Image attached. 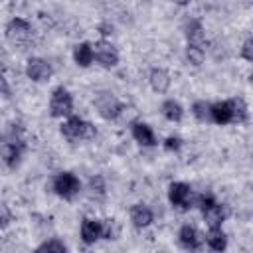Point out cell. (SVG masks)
<instances>
[{
    "label": "cell",
    "instance_id": "cell-1",
    "mask_svg": "<svg viewBox=\"0 0 253 253\" xmlns=\"http://www.w3.org/2000/svg\"><path fill=\"white\" fill-rule=\"evenodd\" d=\"M249 121V107L241 97L221 99L210 103V123L227 126V125H245Z\"/></svg>",
    "mask_w": 253,
    "mask_h": 253
},
{
    "label": "cell",
    "instance_id": "cell-21",
    "mask_svg": "<svg viewBox=\"0 0 253 253\" xmlns=\"http://www.w3.org/2000/svg\"><path fill=\"white\" fill-rule=\"evenodd\" d=\"M121 237V223L115 217H105L101 219V239L107 241H117Z\"/></svg>",
    "mask_w": 253,
    "mask_h": 253
},
{
    "label": "cell",
    "instance_id": "cell-24",
    "mask_svg": "<svg viewBox=\"0 0 253 253\" xmlns=\"http://www.w3.org/2000/svg\"><path fill=\"white\" fill-rule=\"evenodd\" d=\"M87 190H89V196L93 200H103L107 196V184H105V178L103 176H91L89 178V184H87Z\"/></svg>",
    "mask_w": 253,
    "mask_h": 253
},
{
    "label": "cell",
    "instance_id": "cell-16",
    "mask_svg": "<svg viewBox=\"0 0 253 253\" xmlns=\"http://www.w3.org/2000/svg\"><path fill=\"white\" fill-rule=\"evenodd\" d=\"M148 85L158 95L168 93V89L172 85V77H170L168 69H164V67H150V71H148Z\"/></svg>",
    "mask_w": 253,
    "mask_h": 253
},
{
    "label": "cell",
    "instance_id": "cell-26",
    "mask_svg": "<svg viewBox=\"0 0 253 253\" xmlns=\"http://www.w3.org/2000/svg\"><path fill=\"white\" fill-rule=\"evenodd\" d=\"M182 146H184V140H182V136H178V134H170V136H166V138L162 140V148H164L166 152H180Z\"/></svg>",
    "mask_w": 253,
    "mask_h": 253
},
{
    "label": "cell",
    "instance_id": "cell-6",
    "mask_svg": "<svg viewBox=\"0 0 253 253\" xmlns=\"http://www.w3.org/2000/svg\"><path fill=\"white\" fill-rule=\"evenodd\" d=\"M4 36L12 45H28L34 40V26L30 20L22 18V16H14L6 22L4 26Z\"/></svg>",
    "mask_w": 253,
    "mask_h": 253
},
{
    "label": "cell",
    "instance_id": "cell-3",
    "mask_svg": "<svg viewBox=\"0 0 253 253\" xmlns=\"http://www.w3.org/2000/svg\"><path fill=\"white\" fill-rule=\"evenodd\" d=\"M59 132L69 142H85V140H93L97 136V126L91 121H87V119H83V117L73 113L71 117L61 121Z\"/></svg>",
    "mask_w": 253,
    "mask_h": 253
},
{
    "label": "cell",
    "instance_id": "cell-22",
    "mask_svg": "<svg viewBox=\"0 0 253 253\" xmlns=\"http://www.w3.org/2000/svg\"><path fill=\"white\" fill-rule=\"evenodd\" d=\"M184 55H186V59H188L190 65L200 67V65L206 61V47H204V45L186 43V47H184Z\"/></svg>",
    "mask_w": 253,
    "mask_h": 253
},
{
    "label": "cell",
    "instance_id": "cell-8",
    "mask_svg": "<svg viewBox=\"0 0 253 253\" xmlns=\"http://www.w3.org/2000/svg\"><path fill=\"white\" fill-rule=\"evenodd\" d=\"M93 105H95L99 117L105 119V121H117L125 111V103L111 91L97 93L95 99H93Z\"/></svg>",
    "mask_w": 253,
    "mask_h": 253
},
{
    "label": "cell",
    "instance_id": "cell-19",
    "mask_svg": "<svg viewBox=\"0 0 253 253\" xmlns=\"http://www.w3.org/2000/svg\"><path fill=\"white\" fill-rule=\"evenodd\" d=\"M71 57H73V63L77 67H91L93 65V42H77L73 45V51H71Z\"/></svg>",
    "mask_w": 253,
    "mask_h": 253
},
{
    "label": "cell",
    "instance_id": "cell-28",
    "mask_svg": "<svg viewBox=\"0 0 253 253\" xmlns=\"http://www.w3.org/2000/svg\"><path fill=\"white\" fill-rule=\"evenodd\" d=\"M12 219H14L12 210H10V208H8L4 202H0V229L8 227V225L12 223Z\"/></svg>",
    "mask_w": 253,
    "mask_h": 253
},
{
    "label": "cell",
    "instance_id": "cell-20",
    "mask_svg": "<svg viewBox=\"0 0 253 253\" xmlns=\"http://www.w3.org/2000/svg\"><path fill=\"white\" fill-rule=\"evenodd\" d=\"M160 113L170 123H180L184 119V107H182V103L176 101V99H172V97H168V99H164L160 103Z\"/></svg>",
    "mask_w": 253,
    "mask_h": 253
},
{
    "label": "cell",
    "instance_id": "cell-27",
    "mask_svg": "<svg viewBox=\"0 0 253 253\" xmlns=\"http://www.w3.org/2000/svg\"><path fill=\"white\" fill-rule=\"evenodd\" d=\"M239 55H241L245 61H253V36H247V38H245V42L241 43Z\"/></svg>",
    "mask_w": 253,
    "mask_h": 253
},
{
    "label": "cell",
    "instance_id": "cell-23",
    "mask_svg": "<svg viewBox=\"0 0 253 253\" xmlns=\"http://www.w3.org/2000/svg\"><path fill=\"white\" fill-rule=\"evenodd\" d=\"M34 253H69V249H67V245H65L61 239L51 237V239L42 241V243L34 249Z\"/></svg>",
    "mask_w": 253,
    "mask_h": 253
},
{
    "label": "cell",
    "instance_id": "cell-10",
    "mask_svg": "<svg viewBox=\"0 0 253 253\" xmlns=\"http://www.w3.org/2000/svg\"><path fill=\"white\" fill-rule=\"evenodd\" d=\"M93 61L103 69H113L121 61V53L109 40L101 38L93 43Z\"/></svg>",
    "mask_w": 253,
    "mask_h": 253
},
{
    "label": "cell",
    "instance_id": "cell-11",
    "mask_svg": "<svg viewBox=\"0 0 253 253\" xmlns=\"http://www.w3.org/2000/svg\"><path fill=\"white\" fill-rule=\"evenodd\" d=\"M24 73L34 83H45L53 77V65L45 57L32 55V57H28V61L24 65Z\"/></svg>",
    "mask_w": 253,
    "mask_h": 253
},
{
    "label": "cell",
    "instance_id": "cell-30",
    "mask_svg": "<svg viewBox=\"0 0 253 253\" xmlns=\"http://www.w3.org/2000/svg\"><path fill=\"white\" fill-rule=\"evenodd\" d=\"M99 30H101V36H103V40H107V36H111V34H113V26H111L109 22H103V24L99 26Z\"/></svg>",
    "mask_w": 253,
    "mask_h": 253
},
{
    "label": "cell",
    "instance_id": "cell-7",
    "mask_svg": "<svg viewBox=\"0 0 253 253\" xmlns=\"http://www.w3.org/2000/svg\"><path fill=\"white\" fill-rule=\"evenodd\" d=\"M73 107H75V101H73V95L67 87L63 85H57L51 89V95H49V115L53 119H67L73 115Z\"/></svg>",
    "mask_w": 253,
    "mask_h": 253
},
{
    "label": "cell",
    "instance_id": "cell-13",
    "mask_svg": "<svg viewBox=\"0 0 253 253\" xmlns=\"http://www.w3.org/2000/svg\"><path fill=\"white\" fill-rule=\"evenodd\" d=\"M182 32H184L186 43H194V45H204L206 43V28H204L200 18H196V16L184 18Z\"/></svg>",
    "mask_w": 253,
    "mask_h": 253
},
{
    "label": "cell",
    "instance_id": "cell-15",
    "mask_svg": "<svg viewBox=\"0 0 253 253\" xmlns=\"http://www.w3.org/2000/svg\"><path fill=\"white\" fill-rule=\"evenodd\" d=\"M128 217H130L132 227H136V229H146V227H150L154 223V211L144 202L132 204L130 210H128Z\"/></svg>",
    "mask_w": 253,
    "mask_h": 253
},
{
    "label": "cell",
    "instance_id": "cell-5",
    "mask_svg": "<svg viewBox=\"0 0 253 253\" xmlns=\"http://www.w3.org/2000/svg\"><path fill=\"white\" fill-rule=\"evenodd\" d=\"M81 188H83V186H81L79 176H77L75 172H71V170H61V172H57V174L51 178V192H53L57 198L65 200V202L75 200V198L79 196Z\"/></svg>",
    "mask_w": 253,
    "mask_h": 253
},
{
    "label": "cell",
    "instance_id": "cell-2",
    "mask_svg": "<svg viewBox=\"0 0 253 253\" xmlns=\"http://www.w3.org/2000/svg\"><path fill=\"white\" fill-rule=\"evenodd\" d=\"M26 138H24V132L22 128L16 125H12V128L8 130V134L4 136L2 144H0V160L4 162V166L8 170H16L22 160H24V154H26Z\"/></svg>",
    "mask_w": 253,
    "mask_h": 253
},
{
    "label": "cell",
    "instance_id": "cell-25",
    "mask_svg": "<svg viewBox=\"0 0 253 253\" xmlns=\"http://www.w3.org/2000/svg\"><path fill=\"white\" fill-rule=\"evenodd\" d=\"M190 113H192V117H194L196 121H200V123H210V101H206V99L194 101L192 107H190Z\"/></svg>",
    "mask_w": 253,
    "mask_h": 253
},
{
    "label": "cell",
    "instance_id": "cell-14",
    "mask_svg": "<svg viewBox=\"0 0 253 253\" xmlns=\"http://www.w3.org/2000/svg\"><path fill=\"white\" fill-rule=\"evenodd\" d=\"M130 134H132L134 142L140 144L142 148H154L158 144L154 128L148 123H144V121H132L130 123Z\"/></svg>",
    "mask_w": 253,
    "mask_h": 253
},
{
    "label": "cell",
    "instance_id": "cell-4",
    "mask_svg": "<svg viewBox=\"0 0 253 253\" xmlns=\"http://www.w3.org/2000/svg\"><path fill=\"white\" fill-rule=\"evenodd\" d=\"M194 206L200 210V213H202L204 221L208 223V227H221L223 221L229 215L227 206L221 204V202H217L211 194H200V196H196V204Z\"/></svg>",
    "mask_w": 253,
    "mask_h": 253
},
{
    "label": "cell",
    "instance_id": "cell-12",
    "mask_svg": "<svg viewBox=\"0 0 253 253\" xmlns=\"http://www.w3.org/2000/svg\"><path fill=\"white\" fill-rule=\"evenodd\" d=\"M178 243L182 249L194 253V251H200L204 247V233L196 227V225H190V223H184L180 229H178Z\"/></svg>",
    "mask_w": 253,
    "mask_h": 253
},
{
    "label": "cell",
    "instance_id": "cell-9",
    "mask_svg": "<svg viewBox=\"0 0 253 253\" xmlns=\"http://www.w3.org/2000/svg\"><path fill=\"white\" fill-rule=\"evenodd\" d=\"M168 202L172 208L180 210V211H188L190 208H194L196 204V196H194V190L188 182H170L168 184Z\"/></svg>",
    "mask_w": 253,
    "mask_h": 253
},
{
    "label": "cell",
    "instance_id": "cell-17",
    "mask_svg": "<svg viewBox=\"0 0 253 253\" xmlns=\"http://www.w3.org/2000/svg\"><path fill=\"white\" fill-rule=\"evenodd\" d=\"M204 245L211 253H223L229 245V239L223 227H208V233L204 235Z\"/></svg>",
    "mask_w": 253,
    "mask_h": 253
},
{
    "label": "cell",
    "instance_id": "cell-29",
    "mask_svg": "<svg viewBox=\"0 0 253 253\" xmlns=\"http://www.w3.org/2000/svg\"><path fill=\"white\" fill-rule=\"evenodd\" d=\"M0 97H4V99L12 97V87H10L8 79H6V73L2 69V65H0Z\"/></svg>",
    "mask_w": 253,
    "mask_h": 253
},
{
    "label": "cell",
    "instance_id": "cell-18",
    "mask_svg": "<svg viewBox=\"0 0 253 253\" xmlns=\"http://www.w3.org/2000/svg\"><path fill=\"white\" fill-rule=\"evenodd\" d=\"M79 237L85 245H95L101 241V219L97 217H83L79 227Z\"/></svg>",
    "mask_w": 253,
    "mask_h": 253
}]
</instances>
